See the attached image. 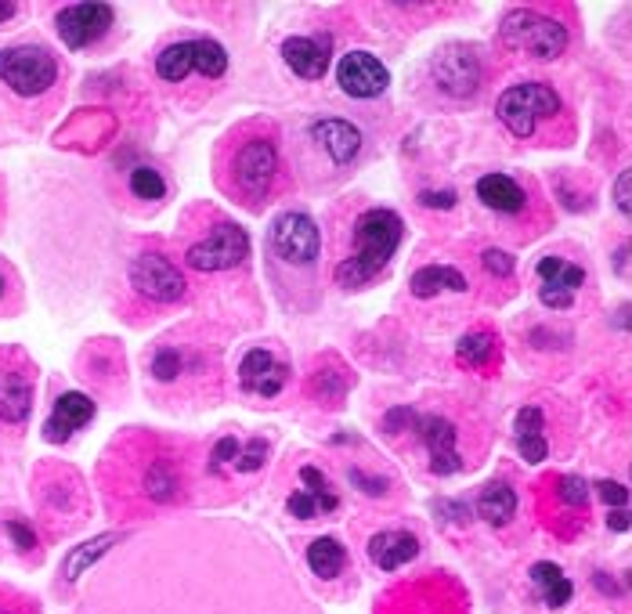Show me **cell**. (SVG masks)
<instances>
[{
	"instance_id": "obj_44",
	"label": "cell",
	"mask_w": 632,
	"mask_h": 614,
	"mask_svg": "<svg viewBox=\"0 0 632 614\" xmlns=\"http://www.w3.org/2000/svg\"><path fill=\"white\" fill-rule=\"evenodd\" d=\"M416 416H420V413H412V408H394V413L383 416V430H387V434H398V427H401V423H405V427H412V423H416Z\"/></svg>"
},
{
	"instance_id": "obj_8",
	"label": "cell",
	"mask_w": 632,
	"mask_h": 614,
	"mask_svg": "<svg viewBox=\"0 0 632 614\" xmlns=\"http://www.w3.org/2000/svg\"><path fill=\"white\" fill-rule=\"evenodd\" d=\"M246 254H250V235H246V229H239L232 221H221L213 224L207 238L188 246L185 260L196 271H228V268H239Z\"/></svg>"
},
{
	"instance_id": "obj_13",
	"label": "cell",
	"mask_w": 632,
	"mask_h": 614,
	"mask_svg": "<svg viewBox=\"0 0 632 614\" xmlns=\"http://www.w3.org/2000/svg\"><path fill=\"white\" fill-rule=\"evenodd\" d=\"M412 430L420 434L426 452H431V470L434 474H459L462 466H467L459 456V449H456L459 430L451 427L445 416H416Z\"/></svg>"
},
{
	"instance_id": "obj_7",
	"label": "cell",
	"mask_w": 632,
	"mask_h": 614,
	"mask_svg": "<svg viewBox=\"0 0 632 614\" xmlns=\"http://www.w3.org/2000/svg\"><path fill=\"white\" fill-rule=\"evenodd\" d=\"M268 246L282 265H293V268H311L319 260V249H322V232L308 213L300 210H286L271 221V235H268Z\"/></svg>"
},
{
	"instance_id": "obj_46",
	"label": "cell",
	"mask_w": 632,
	"mask_h": 614,
	"mask_svg": "<svg viewBox=\"0 0 632 614\" xmlns=\"http://www.w3.org/2000/svg\"><path fill=\"white\" fill-rule=\"evenodd\" d=\"M18 15V4H0V22H8V19H15Z\"/></svg>"
},
{
	"instance_id": "obj_40",
	"label": "cell",
	"mask_w": 632,
	"mask_h": 614,
	"mask_svg": "<svg viewBox=\"0 0 632 614\" xmlns=\"http://www.w3.org/2000/svg\"><path fill=\"white\" fill-rule=\"evenodd\" d=\"M596 492H600V499H604L607 506H615V509L629 506V492L618 481H600V484H596Z\"/></svg>"
},
{
	"instance_id": "obj_15",
	"label": "cell",
	"mask_w": 632,
	"mask_h": 614,
	"mask_svg": "<svg viewBox=\"0 0 632 614\" xmlns=\"http://www.w3.org/2000/svg\"><path fill=\"white\" fill-rule=\"evenodd\" d=\"M330 54H333V37L322 33V37H289L282 40V59L297 76L303 79H322L330 70Z\"/></svg>"
},
{
	"instance_id": "obj_21",
	"label": "cell",
	"mask_w": 632,
	"mask_h": 614,
	"mask_svg": "<svg viewBox=\"0 0 632 614\" xmlns=\"http://www.w3.org/2000/svg\"><path fill=\"white\" fill-rule=\"evenodd\" d=\"M478 199H481L488 210H495V213H510V218L528 207L524 188L517 185L513 177H506V174H484V177L478 181Z\"/></svg>"
},
{
	"instance_id": "obj_26",
	"label": "cell",
	"mask_w": 632,
	"mask_h": 614,
	"mask_svg": "<svg viewBox=\"0 0 632 614\" xmlns=\"http://www.w3.org/2000/svg\"><path fill=\"white\" fill-rule=\"evenodd\" d=\"M308 567L319 578H336V575H344V567H347V545L340 539H333V536H322V539H314L308 545Z\"/></svg>"
},
{
	"instance_id": "obj_5",
	"label": "cell",
	"mask_w": 632,
	"mask_h": 614,
	"mask_svg": "<svg viewBox=\"0 0 632 614\" xmlns=\"http://www.w3.org/2000/svg\"><path fill=\"white\" fill-rule=\"evenodd\" d=\"M156 73L166 84H185L188 73H199L207 79H221L228 73V51L221 48L218 40H177L166 44V48L156 54Z\"/></svg>"
},
{
	"instance_id": "obj_25",
	"label": "cell",
	"mask_w": 632,
	"mask_h": 614,
	"mask_svg": "<svg viewBox=\"0 0 632 614\" xmlns=\"http://www.w3.org/2000/svg\"><path fill=\"white\" fill-rule=\"evenodd\" d=\"M517 514V492L506 481H492V484H484L481 488V495H478V517H484L488 525L495 528H503V525H510Z\"/></svg>"
},
{
	"instance_id": "obj_3",
	"label": "cell",
	"mask_w": 632,
	"mask_h": 614,
	"mask_svg": "<svg viewBox=\"0 0 632 614\" xmlns=\"http://www.w3.org/2000/svg\"><path fill=\"white\" fill-rule=\"evenodd\" d=\"M499 37L506 48L528 51L535 59H560L563 48H568V29L560 26L557 19L542 15L535 8H517L503 19Z\"/></svg>"
},
{
	"instance_id": "obj_22",
	"label": "cell",
	"mask_w": 632,
	"mask_h": 614,
	"mask_svg": "<svg viewBox=\"0 0 632 614\" xmlns=\"http://www.w3.org/2000/svg\"><path fill=\"white\" fill-rule=\"evenodd\" d=\"M467 275L448 265H431V268H420L409 282V293L416 300H431L437 293H467Z\"/></svg>"
},
{
	"instance_id": "obj_23",
	"label": "cell",
	"mask_w": 632,
	"mask_h": 614,
	"mask_svg": "<svg viewBox=\"0 0 632 614\" xmlns=\"http://www.w3.org/2000/svg\"><path fill=\"white\" fill-rule=\"evenodd\" d=\"M513 430H517V449H521V456L528 459V463H542L549 456V445H546V419H542V413L535 405H528V408H521L517 413V419H513Z\"/></svg>"
},
{
	"instance_id": "obj_29",
	"label": "cell",
	"mask_w": 632,
	"mask_h": 614,
	"mask_svg": "<svg viewBox=\"0 0 632 614\" xmlns=\"http://www.w3.org/2000/svg\"><path fill=\"white\" fill-rule=\"evenodd\" d=\"M495 351H499V340L478 329V333H467L456 344V358L462 361V366H470V369H484L495 358Z\"/></svg>"
},
{
	"instance_id": "obj_10",
	"label": "cell",
	"mask_w": 632,
	"mask_h": 614,
	"mask_svg": "<svg viewBox=\"0 0 632 614\" xmlns=\"http://www.w3.org/2000/svg\"><path fill=\"white\" fill-rule=\"evenodd\" d=\"M112 22H116V11L112 4H70L59 11V19H54V26H59V37L65 48L73 51H84V48H95V44L106 37L112 29Z\"/></svg>"
},
{
	"instance_id": "obj_35",
	"label": "cell",
	"mask_w": 632,
	"mask_h": 614,
	"mask_svg": "<svg viewBox=\"0 0 632 614\" xmlns=\"http://www.w3.org/2000/svg\"><path fill=\"white\" fill-rule=\"evenodd\" d=\"M481 265H484V271H488V275H495V279H510L513 275V268H517V260L506 254V249H484L481 254Z\"/></svg>"
},
{
	"instance_id": "obj_1",
	"label": "cell",
	"mask_w": 632,
	"mask_h": 614,
	"mask_svg": "<svg viewBox=\"0 0 632 614\" xmlns=\"http://www.w3.org/2000/svg\"><path fill=\"white\" fill-rule=\"evenodd\" d=\"M401 235H405V224L394 210L372 207L365 213H358L355 249H351V257H344L340 265H336V282H340L344 290L369 286V282L391 265V257L398 254Z\"/></svg>"
},
{
	"instance_id": "obj_45",
	"label": "cell",
	"mask_w": 632,
	"mask_h": 614,
	"mask_svg": "<svg viewBox=\"0 0 632 614\" xmlns=\"http://www.w3.org/2000/svg\"><path fill=\"white\" fill-rule=\"evenodd\" d=\"M607 525H611L615 531H629V514L625 509H615V514L607 517Z\"/></svg>"
},
{
	"instance_id": "obj_39",
	"label": "cell",
	"mask_w": 632,
	"mask_h": 614,
	"mask_svg": "<svg viewBox=\"0 0 632 614\" xmlns=\"http://www.w3.org/2000/svg\"><path fill=\"white\" fill-rule=\"evenodd\" d=\"M420 207H426V210H451V207H456V192H451V188H445V192L423 188L420 192Z\"/></svg>"
},
{
	"instance_id": "obj_14",
	"label": "cell",
	"mask_w": 632,
	"mask_h": 614,
	"mask_svg": "<svg viewBox=\"0 0 632 614\" xmlns=\"http://www.w3.org/2000/svg\"><path fill=\"white\" fill-rule=\"evenodd\" d=\"M434 76L451 98H470L473 90L481 87V62H478V54L467 48H451L437 59Z\"/></svg>"
},
{
	"instance_id": "obj_42",
	"label": "cell",
	"mask_w": 632,
	"mask_h": 614,
	"mask_svg": "<svg viewBox=\"0 0 632 614\" xmlns=\"http://www.w3.org/2000/svg\"><path fill=\"white\" fill-rule=\"evenodd\" d=\"M0 614H37V607L29 604L26 597H15V593H8V589H0Z\"/></svg>"
},
{
	"instance_id": "obj_18",
	"label": "cell",
	"mask_w": 632,
	"mask_h": 614,
	"mask_svg": "<svg viewBox=\"0 0 632 614\" xmlns=\"http://www.w3.org/2000/svg\"><path fill=\"white\" fill-rule=\"evenodd\" d=\"M300 481L308 484V488H300V492H293L289 495V514L293 517H300V520H314L319 514H336L340 509V499L333 495V488L330 481L314 470V466H303L300 470Z\"/></svg>"
},
{
	"instance_id": "obj_27",
	"label": "cell",
	"mask_w": 632,
	"mask_h": 614,
	"mask_svg": "<svg viewBox=\"0 0 632 614\" xmlns=\"http://www.w3.org/2000/svg\"><path fill=\"white\" fill-rule=\"evenodd\" d=\"M116 542H120L116 531H106V536H95L90 542L76 545V550H73L70 556H65V564H62L65 582H76V578H80V575H87V567H90V564H98L101 556H106Z\"/></svg>"
},
{
	"instance_id": "obj_33",
	"label": "cell",
	"mask_w": 632,
	"mask_h": 614,
	"mask_svg": "<svg viewBox=\"0 0 632 614\" xmlns=\"http://www.w3.org/2000/svg\"><path fill=\"white\" fill-rule=\"evenodd\" d=\"M557 499L563 506H574V509H585L590 503V484L582 477H560L557 481Z\"/></svg>"
},
{
	"instance_id": "obj_43",
	"label": "cell",
	"mask_w": 632,
	"mask_h": 614,
	"mask_svg": "<svg viewBox=\"0 0 632 614\" xmlns=\"http://www.w3.org/2000/svg\"><path fill=\"white\" fill-rule=\"evenodd\" d=\"M629 185H632V174L629 170H622V174H618V181H615V207L625 213H632V199H629Z\"/></svg>"
},
{
	"instance_id": "obj_48",
	"label": "cell",
	"mask_w": 632,
	"mask_h": 614,
	"mask_svg": "<svg viewBox=\"0 0 632 614\" xmlns=\"http://www.w3.org/2000/svg\"><path fill=\"white\" fill-rule=\"evenodd\" d=\"M4 290H8V282H4V271H0V300H4Z\"/></svg>"
},
{
	"instance_id": "obj_9",
	"label": "cell",
	"mask_w": 632,
	"mask_h": 614,
	"mask_svg": "<svg viewBox=\"0 0 632 614\" xmlns=\"http://www.w3.org/2000/svg\"><path fill=\"white\" fill-rule=\"evenodd\" d=\"M131 286L156 304H177L185 297V275H181L171 257L156 254V249H145V254L134 257Z\"/></svg>"
},
{
	"instance_id": "obj_19",
	"label": "cell",
	"mask_w": 632,
	"mask_h": 614,
	"mask_svg": "<svg viewBox=\"0 0 632 614\" xmlns=\"http://www.w3.org/2000/svg\"><path fill=\"white\" fill-rule=\"evenodd\" d=\"M311 138L319 142L325 152H330V159L336 167L355 163L358 152H361V131L347 120H333V116L330 120H314L311 123Z\"/></svg>"
},
{
	"instance_id": "obj_36",
	"label": "cell",
	"mask_w": 632,
	"mask_h": 614,
	"mask_svg": "<svg viewBox=\"0 0 632 614\" xmlns=\"http://www.w3.org/2000/svg\"><path fill=\"white\" fill-rule=\"evenodd\" d=\"M347 481L358 484L365 495H383V492L391 488L387 477H372V474H365V470H358V466H351V470H347Z\"/></svg>"
},
{
	"instance_id": "obj_20",
	"label": "cell",
	"mask_w": 632,
	"mask_h": 614,
	"mask_svg": "<svg viewBox=\"0 0 632 614\" xmlns=\"http://www.w3.org/2000/svg\"><path fill=\"white\" fill-rule=\"evenodd\" d=\"M420 556V539L412 531L391 528V531H376L369 539V561L380 567V572H398V567L412 564Z\"/></svg>"
},
{
	"instance_id": "obj_6",
	"label": "cell",
	"mask_w": 632,
	"mask_h": 614,
	"mask_svg": "<svg viewBox=\"0 0 632 614\" xmlns=\"http://www.w3.org/2000/svg\"><path fill=\"white\" fill-rule=\"evenodd\" d=\"M232 174H235V188H239L246 199L250 202L264 199L278 177L275 142H271L268 134H250V138H243L239 149L232 156Z\"/></svg>"
},
{
	"instance_id": "obj_47",
	"label": "cell",
	"mask_w": 632,
	"mask_h": 614,
	"mask_svg": "<svg viewBox=\"0 0 632 614\" xmlns=\"http://www.w3.org/2000/svg\"><path fill=\"white\" fill-rule=\"evenodd\" d=\"M625 257H629V249L622 246V249H618V271H622V275H625Z\"/></svg>"
},
{
	"instance_id": "obj_12",
	"label": "cell",
	"mask_w": 632,
	"mask_h": 614,
	"mask_svg": "<svg viewBox=\"0 0 632 614\" xmlns=\"http://www.w3.org/2000/svg\"><path fill=\"white\" fill-rule=\"evenodd\" d=\"M336 84H340L344 95L351 98H380L391 84V73L372 51H347L340 65H336Z\"/></svg>"
},
{
	"instance_id": "obj_31",
	"label": "cell",
	"mask_w": 632,
	"mask_h": 614,
	"mask_svg": "<svg viewBox=\"0 0 632 614\" xmlns=\"http://www.w3.org/2000/svg\"><path fill=\"white\" fill-rule=\"evenodd\" d=\"M131 192H134V196H138V199H163L166 196V181H163V174H160V170H156V167H134L131 170Z\"/></svg>"
},
{
	"instance_id": "obj_17",
	"label": "cell",
	"mask_w": 632,
	"mask_h": 614,
	"mask_svg": "<svg viewBox=\"0 0 632 614\" xmlns=\"http://www.w3.org/2000/svg\"><path fill=\"white\" fill-rule=\"evenodd\" d=\"M90 419H95V402H90V397L80 394V391H70V394H62L59 402H54L48 423H44V438L59 445V441H70L76 430L87 427Z\"/></svg>"
},
{
	"instance_id": "obj_41",
	"label": "cell",
	"mask_w": 632,
	"mask_h": 614,
	"mask_svg": "<svg viewBox=\"0 0 632 614\" xmlns=\"http://www.w3.org/2000/svg\"><path fill=\"white\" fill-rule=\"evenodd\" d=\"M4 531H8L11 539H15L18 550H33V545H37V536H33V528L22 525V520H4Z\"/></svg>"
},
{
	"instance_id": "obj_16",
	"label": "cell",
	"mask_w": 632,
	"mask_h": 614,
	"mask_svg": "<svg viewBox=\"0 0 632 614\" xmlns=\"http://www.w3.org/2000/svg\"><path fill=\"white\" fill-rule=\"evenodd\" d=\"M286 380H289V369L282 366V361H275V355L264 347L246 351V358L239 361V383L250 394L275 397L282 386H286Z\"/></svg>"
},
{
	"instance_id": "obj_37",
	"label": "cell",
	"mask_w": 632,
	"mask_h": 614,
	"mask_svg": "<svg viewBox=\"0 0 632 614\" xmlns=\"http://www.w3.org/2000/svg\"><path fill=\"white\" fill-rule=\"evenodd\" d=\"M235 456H239V441L221 438L218 445H213V452H210V474H218L224 463H235Z\"/></svg>"
},
{
	"instance_id": "obj_32",
	"label": "cell",
	"mask_w": 632,
	"mask_h": 614,
	"mask_svg": "<svg viewBox=\"0 0 632 614\" xmlns=\"http://www.w3.org/2000/svg\"><path fill=\"white\" fill-rule=\"evenodd\" d=\"M181 366H185V358L177 355V347H163V351H156V358H152V377L160 383H171L181 377Z\"/></svg>"
},
{
	"instance_id": "obj_11",
	"label": "cell",
	"mask_w": 632,
	"mask_h": 614,
	"mask_svg": "<svg viewBox=\"0 0 632 614\" xmlns=\"http://www.w3.org/2000/svg\"><path fill=\"white\" fill-rule=\"evenodd\" d=\"M33 408V372L18 355H0V423L18 427Z\"/></svg>"
},
{
	"instance_id": "obj_30",
	"label": "cell",
	"mask_w": 632,
	"mask_h": 614,
	"mask_svg": "<svg viewBox=\"0 0 632 614\" xmlns=\"http://www.w3.org/2000/svg\"><path fill=\"white\" fill-rule=\"evenodd\" d=\"M177 474L171 459H156L149 470H145V492H149V499H156V503H174L177 499Z\"/></svg>"
},
{
	"instance_id": "obj_4",
	"label": "cell",
	"mask_w": 632,
	"mask_h": 614,
	"mask_svg": "<svg viewBox=\"0 0 632 614\" xmlns=\"http://www.w3.org/2000/svg\"><path fill=\"white\" fill-rule=\"evenodd\" d=\"M0 79L22 98H40L59 84V59L40 44H18L0 51Z\"/></svg>"
},
{
	"instance_id": "obj_28",
	"label": "cell",
	"mask_w": 632,
	"mask_h": 614,
	"mask_svg": "<svg viewBox=\"0 0 632 614\" xmlns=\"http://www.w3.org/2000/svg\"><path fill=\"white\" fill-rule=\"evenodd\" d=\"M535 271L542 279V286H560L568 293H574L585 282V271L579 265H568V260H560V257H542Z\"/></svg>"
},
{
	"instance_id": "obj_38",
	"label": "cell",
	"mask_w": 632,
	"mask_h": 614,
	"mask_svg": "<svg viewBox=\"0 0 632 614\" xmlns=\"http://www.w3.org/2000/svg\"><path fill=\"white\" fill-rule=\"evenodd\" d=\"M538 300L553 307V311H568V307L574 304V293L560 290V286H538Z\"/></svg>"
},
{
	"instance_id": "obj_34",
	"label": "cell",
	"mask_w": 632,
	"mask_h": 614,
	"mask_svg": "<svg viewBox=\"0 0 632 614\" xmlns=\"http://www.w3.org/2000/svg\"><path fill=\"white\" fill-rule=\"evenodd\" d=\"M264 456H268L264 438H253L250 445L239 449V456H235V470H239V474H253V470H261V466H264Z\"/></svg>"
},
{
	"instance_id": "obj_24",
	"label": "cell",
	"mask_w": 632,
	"mask_h": 614,
	"mask_svg": "<svg viewBox=\"0 0 632 614\" xmlns=\"http://www.w3.org/2000/svg\"><path fill=\"white\" fill-rule=\"evenodd\" d=\"M532 582H535L538 597H542V604H546V607L560 611V607H568V604H571L574 586H571V578L563 575L557 564H549V561L532 564Z\"/></svg>"
},
{
	"instance_id": "obj_2",
	"label": "cell",
	"mask_w": 632,
	"mask_h": 614,
	"mask_svg": "<svg viewBox=\"0 0 632 614\" xmlns=\"http://www.w3.org/2000/svg\"><path fill=\"white\" fill-rule=\"evenodd\" d=\"M560 112V95L542 79H524V84L506 87L495 101V116L513 138H532L538 120H553Z\"/></svg>"
}]
</instances>
